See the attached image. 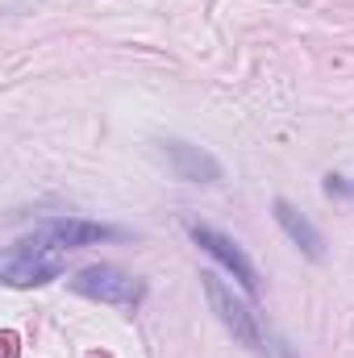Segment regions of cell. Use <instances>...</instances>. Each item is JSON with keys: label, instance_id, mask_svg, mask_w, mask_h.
Here are the masks:
<instances>
[{"label": "cell", "instance_id": "ba28073f", "mask_svg": "<svg viewBox=\"0 0 354 358\" xmlns=\"http://www.w3.org/2000/svg\"><path fill=\"white\" fill-rule=\"evenodd\" d=\"M325 196H354V183L346 176H325Z\"/></svg>", "mask_w": 354, "mask_h": 358}, {"label": "cell", "instance_id": "7a4b0ae2", "mask_svg": "<svg viewBox=\"0 0 354 358\" xmlns=\"http://www.w3.org/2000/svg\"><path fill=\"white\" fill-rule=\"evenodd\" d=\"M200 283H204V296H208V304H213V313H217V321L234 334V342H242L246 350H255V355H271L275 346H271V338L263 334V321H259V313H250V304H242L217 275H200Z\"/></svg>", "mask_w": 354, "mask_h": 358}, {"label": "cell", "instance_id": "3957f363", "mask_svg": "<svg viewBox=\"0 0 354 358\" xmlns=\"http://www.w3.org/2000/svg\"><path fill=\"white\" fill-rule=\"evenodd\" d=\"M71 292H80L88 300H100V304H121V308H138L146 300V283L138 275H129L121 267H108V263L76 271L71 275Z\"/></svg>", "mask_w": 354, "mask_h": 358}, {"label": "cell", "instance_id": "52a82bcc", "mask_svg": "<svg viewBox=\"0 0 354 358\" xmlns=\"http://www.w3.org/2000/svg\"><path fill=\"white\" fill-rule=\"evenodd\" d=\"M271 208H275V221H279V229L292 238V246H296L300 255H309L313 263H321V259H325V238L317 234V225H313L309 217H300V213L292 208V200H275Z\"/></svg>", "mask_w": 354, "mask_h": 358}, {"label": "cell", "instance_id": "277c9868", "mask_svg": "<svg viewBox=\"0 0 354 358\" xmlns=\"http://www.w3.org/2000/svg\"><path fill=\"white\" fill-rule=\"evenodd\" d=\"M187 238H192L208 259H217L221 267L229 271V275L246 287V296H259V292H263V279H259L255 263L246 259V250H242L229 234H221V229H213V225H187Z\"/></svg>", "mask_w": 354, "mask_h": 358}, {"label": "cell", "instance_id": "8992f818", "mask_svg": "<svg viewBox=\"0 0 354 358\" xmlns=\"http://www.w3.org/2000/svg\"><path fill=\"white\" fill-rule=\"evenodd\" d=\"M163 155L171 159V171H176V179H183V183H221V163H217L208 150L192 146V142L167 138V142H163Z\"/></svg>", "mask_w": 354, "mask_h": 358}, {"label": "cell", "instance_id": "5b68a950", "mask_svg": "<svg viewBox=\"0 0 354 358\" xmlns=\"http://www.w3.org/2000/svg\"><path fill=\"white\" fill-rule=\"evenodd\" d=\"M38 234H46L63 250H80V246H92V242L125 238V229H117V225H96V221H80V217H46L38 225Z\"/></svg>", "mask_w": 354, "mask_h": 358}, {"label": "cell", "instance_id": "6da1fadb", "mask_svg": "<svg viewBox=\"0 0 354 358\" xmlns=\"http://www.w3.org/2000/svg\"><path fill=\"white\" fill-rule=\"evenodd\" d=\"M67 267V250L59 242H50L46 234L34 229V238L17 242L4 259H0V275L8 287H42L50 279H59Z\"/></svg>", "mask_w": 354, "mask_h": 358}]
</instances>
